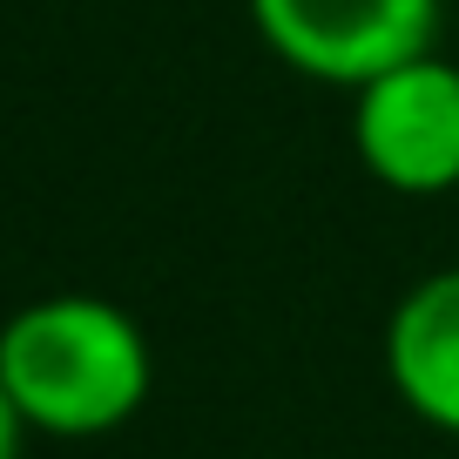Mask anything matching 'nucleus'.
Returning <instances> with one entry per match:
<instances>
[{"label": "nucleus", "mask_w": 459, "mask_h": 459, "mask_svg": "<svg viewBox=\"0 0 459 459\" xmlns=\"http://www.w3.org/2000/svg\"><path fill=\"white\" fill-rule=\"evenodd\" d=\"M351 156L392 196L459 189V61L412 55L351 95Z\"/></svg>", "instance_id": "3"}, {"label": "nucleus", "mask_w": 459, "mask_h": 459, "mask_svg": "<svg viewBox=\"0 0 459 459\" xmlns=\"http://www.w3.org/2000/svg\"><path fill=\"white\" fill-rule=\"evenodd\" d=\"M0 378L34 439H108L156 392V351L115 298L48 290L7 311L0 325Z\"/></svg>", "instance_id": "1"}, {"label": "nucleus", "mask_w": 459, "mask_h": 459, "mask_svg": "<svg viewBox=\"0 0 459 459\" xmlns=\"http://www.w3.org/2000/svg\"><path fill=\"white\" fill-rule=\"evenodd\" d=\"M28 419L14 412V399H7V378H0V459H21V446H28Z\"/></svg>", "instance_id": "5"}, {"label": "nucleus", "mask_w": 459, "mask_h": 459, "mask_svg": "<svg viewBox=\"0 0 459 459\" xmlns=\"http://www.w3.org/2000/svg\"><path fill=\"white\" fill-rule=\"evenodd\" d=\"M392 399L426 432L459 439V264L426 271L385 317Z\"/></svg>", "instance_id": "4"}, {"label": "nucleus", "mask_w": 459, "mask_h": 459, "mask_svg": "<svg viewBox=\"0 0 459 459\" xmlns=\"http://www.w3.org/2000/svg\"><path fill=\"white\" fill-rule=\"evenodd\" d=\"M257 41L304 82L359 95L385 68L432 55L439 0H244Z\"/></svg>", "instance_id": "2"}]
</instances>
